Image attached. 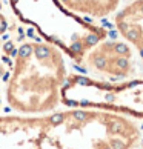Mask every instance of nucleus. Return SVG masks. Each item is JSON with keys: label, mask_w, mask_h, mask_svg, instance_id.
<instances>
[{"label": "nucleus", "mask_w": 143, "mask_h": 149, "mask_svg": "<svg viewBox=\"0 0 143 149\" xmlns=\"http://www.w3.org/2000/svg\"><path fill=\"white\" fill-rule=\"evenodd\" d=\"M69 75L68 57L40 36L13 45L5 83V102L15 114L43 115L57 111Z\"/></svg>", "instance_id": "nucleus-1"}, {"label": "nucleus", "mask_w": 143, "mask_h": 149, "mask_svg": "<svg viewBox=\"0 0 143 149\" xmlns=\"http://www.w3.org/2000/svg\"><path fill=\"white\" fill-rule=\"evenodd\" d=\"M112 25L115 32L135 49L143 71V0H131L120 6Z\"/></svg>", "instance_id": "nucleus-7"}, {"label": "nucleus", "mask_w": 143, "mask_h": 149, "mask_svg": "<svg viewBox=\"0 0 143 149\" xmlns=\"http://www.w3.org/2000/svg\"><path fill=\"white\" fill-rule=\"evenodd\" d=\"M54 125L63 149H134L142 137L134 118L102 109L54 111Z\"/></svg>", "instance_id": "nucleus-3"}, {"label": "nucleus", "mask_w": 143, "mask_h": 149, "mask_svg": "<svg viewBox=\"0 0 143 149\" xmlns=\"http://www.w3.org/2000/svg\"><path fill=\"white\" fill-rule=\"evenodd\" d=\"M9 6L22 23L62 49L77 66L88 49L108 37L105 26L69 13L59 0H9Z\"/></svg>", "instance_id": "nucleus-2"}, {"label": "nucleus", "mask_w": 143, "mask_h": 149, "mask_svg": "<svg viewBox=\"0 0 143 149\" xmlns=\"http://www.w3.org/2000/svg\"><path fill=\"white\" fill-rule=\"evenodd\" d=\"M139 149H143V132H142V137L139 140Z\"/></svg>", "instance_id": "nucleus-10"}, {"label": "nucleus", "mask_w": 143, "mask_h": 149, "mask_svg": "<svg viewBox=\"0 0 143 149\" xmlns=\"http://www.w3.org/2000/svg\"><path fill=\"white\" fill-rule=\"evenodd\" d=\"M60 104L66 108L102 109L143 120V80L108 81L86 74L69 72L62 88Z\"/></svg>", "instance_id": "nucleus-4"}, {"label": "nucleus", "mask_w": 143, "mask_h": 149, "mask_svg": "<svg viewBox=\"0 0 143 149\" xmlns=\"http://www.w3.org/2000/svg\"><path fill=\"white\" fill-rule=\"evenodd\" d=\"M80 66L92 77L108 81L131 80L142 69L135 49L122 37L97 42L88 49Z\"/></svg>", "instance_id": "nucleus-5"}, {"label": "nucleus", "mask_w": 143, "mask_h": 149, "mask_svg": "<svg viewBox=\"0 0 143 149\" xmlns=\"http://www.w3.org/2000/svg\"><path fill=\"white\" fill-rule=\"evenodd\" d=\"M0 149H57L49 131V114L0 115Z\"/></svg>", "instance_id": "nucleus-6"}, {"label": "nucleus", "mask_w": 143, "mask_h": 149, "mask_svg": "<svg viewBox=\"0 0 143 149\" xmlns=\"http://www.w3.org/2000/svg\"><path fill=\"white\" fill-rule=\"evenodd\" d=\"M9 20L8 17L5 15L3 11H0V79L3 75H6L8 72V68H5L3 63H9V54H11V49H13V42H8L6 45H2L3 38H8V32H9Z\"/></svg>", "instance_id": "nucleus-9"}, {"label": "nucleus", "mask_w": 143, "mask_h": 149, "mask_svg": "<svg viewBox=\"0 0 143 149\" xmlns=\"http://www.w3.org/2000/svg\"><path fill=\"white\" fill-rule=\"evenodd\" d=\"M69 13L88 20H102L114 15L122 6V0H59Z\"/></svg>", "instance_id": "nucleus-8"}]
</instances>
